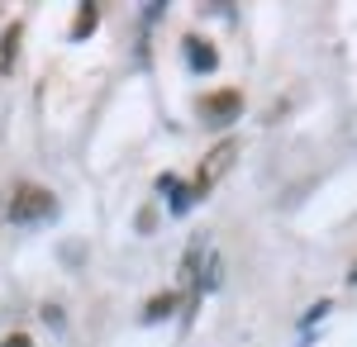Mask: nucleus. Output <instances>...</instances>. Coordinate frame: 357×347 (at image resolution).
<instances>
[{
	"mask_svg": "<svg viewBox=\"0 0 357 347\" xmlns=\"http://www.w3.org/2000/svg\"><path fill=\"white\" fill-rule=\"evenodd\" d=\"M53 210H57V200L33 181H20L15 195H10V224H33V219H48Z\"/></svg>",
	"mask_w": 357,
	"mask_h": 347,
	"instance_id": "1",
	"label": "nucleus"
},
{
	"mask_svg": "<svg viewBox=\"0 0 357 347\" xmlns=\"http://www.w3.org/2000/svg\"><path fill=\"white\" fill-rule=\"evenodd\" d=\"M234 162H238V143H234V138H220V143L200 157V171H195V181H191V195H210V186L220 181Z\"/></svg>",
	"mask_w": 357,
	"mask_h": 347,
	"instance_id": "2",
	"label": "nucleus"
},
{
	"mask_svg": "<svg viewBox=\"0 0 357 347\" xmlns=\"http://www.w3.org/2000/svg\"><path fill=\"white\" fill-rule=\"evenodd\" d=\"M348 281H353V286H357V262H353V271H348Z\"/></svg>",
	"mask_w": 357,
	"mask_h": 347,
	"instance_id": "10",
	"label": "nucleus"
},
{
	"mask_svg": "<svg viewBox=\"0 0 357 347\" xmlns=\"http://www.w3.org/2000/svg\"><path fill=\"white\" fill-rule=\"evenodd\" d=\"M91 29H96V5H82V10H77V29H72V38H86Z\"/></svg>",
	"mask_w": 357,
	"mask_h": 347,
	"instance_id": "8",
	"label": "nucleus"
},
{
	"mask_svg": "<svg viewBox=\"0 0 357 347\" xmlns=\"http://www.w3.org/2000/svg\"><path fill=\"white\" fill-rule=\"evenodd\" d=\"M181 53H186V62H191V72H215V67H220V53H215V43H205L200 33H191V38L181 43Z\"/></svg>",
	"mask_w": 357,
	"mask_h": 347,
	"instance_id": "4",
	"label": "nucleus"
},
{
	"mask_svg": "<svg viewBox=\"0 0 357 347\" xmlns=\"http://www.w3.org/2000/svg\"><path fill=\"white\" fill-rule=\"evenodd\" d=\"M162 186H167V195H172V214H186V205H191V190L176 186L172 176H162Z\"/></svg>",
	"mask_w": 357,
	"mask_h": 347,
	"instance_id": "6",
	"label": "nucleus"
},
{
	"mask_svg": "<svg viewBox=\"0 0 357 347\" xmlns=\"http://www.w3.org/2000/svg\"><path fill=\"white\" fill-rule=\"evenodd\" d=\"M243 114V95L229 86V91H215V95H205L200 100V124H210V129H229L234 119Z\"/></svg>",
	"mask_w": 357,
	"mask_h": 347,
	"instance_id": "3",
	"label": "nucleus"
},
{
	"mask_svg": "<svg viewBox=\"0 0 357 347\" xmlns=\"http://www.w3.org/2000/svg\"><path fill=\"white\" fill-rule=\"evenodd\" d=\"M0 347H29V338H5Z\"/></svg>",
	"mask_w": 357,
	"mask_h": 347,
	"instance_id": "9",
	"label": "nucleus"
},
{
	"mask_svg": "<svg viewBox=\"0 0 357 347\" xmlns=\"http://www.w3.org/2000/svg\"><path fill=\"white\" fill-rule=\"evenodd\" d=\"M20 33H24V24H10L5 43H0V62H5V67H10V62H15V53H20Z\"/></svg>",
	"mask_w": 357,
	"mask_h": 347,
	"instance_id": "7",
	"label": "nucleus"
},
{
	"mask_svg": "<svg viewBox=\"0 0 357 347\" xmlns=\"http://www.w3.org/2000/svg\"><path fill=\"white\" fill-rule=\"evenodd\" d=\"M176 309V295H158V300H148V309H143V319L153 323V319H167Z\"/></svg>",
	"mask_w": 357,
	"mask_h": 347,
	"instance_id": "5",
	"label": "nucleus"
}]
</instances>
